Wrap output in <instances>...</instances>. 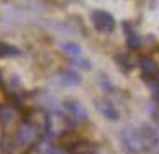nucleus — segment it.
<instances>
[{
  "instance_id": "nucleus-1",
  "label": "nucleus",
  "mask_w": 159,
  "mask_h": 154,
  "mask_svg": "<svg viewBox=\"0 0 159 154\" xmlns=\"http://www.w3.org/2000/svg\"><path fill=\"white\" fill-rule=\"evenodd\" d=\"M121 142L130 152H142L144 149V140H142L140 127H128L121 132Z\"/></svg>"
},
{
  "instance_id": "nucleus-2",
  "label": "nucleus",
  "mask_w": 159,
  "mask_h": 154,
  "mask_svg": "<svg viewBox=\"0 0 159 154\" xmlns=\"http://www.w3.org/2000/svg\"><path fill=\"white\" fill-rule=\"evenodd\" d=\"M16 139H17L21 147H31L38 139V128L31 120H24L21 123V127L16 132Z\"/></svg>"
},
{
  "instance_id": "nucleus-3",
  "label": "nucleus",
  "mask_w": 159,
  "mask_h": 154,
  "mask_svg": "<svg viewBox=\"0 0 159 154\" xmlns=\"http://www.w3.org/2000/svg\"><path fill=\"white\" fill-rule=\"evenodd\" d=\"M91 19H93V24L98 31H103V33H110V31L115 29V17L111 16L106 10H94L91 14Z\"/></svg>"
},
{
  "instance_id": "nucleus-4",
  "label": "nucleus",
  "mask_w": 159,
  "mask_h": 154,
  "mask_svg": "<svg viewBox=\"0 0 159 154\" xmlns=\"http://www.w3.org/2000/svg\"><path fill=\"white\" fill-rule=\"evenodd\" d=\"M63 106H65V111L69 113V116L74 120V122L82 123V122H86V120L89 118L87 110L84 108V105L80 101H77V99H67Z\"/></svg>"
},
{
  "instance_id": "nucleus-5",
  "label": "nucleus",
  "mask_w": 159,
  "mask_h": 154,
  "mask_svg": "<svg viewBox=\"0 0 159 154\" xmlns=\"http://www.w3.org/2000/svg\"><path fill=\"white\" fill-rule=\"evenodd\" d=\"M94 105H96L98 111H99L101 115L104 116V118L110 120V122H116V120L120 118V113H118V110L115 108L113 103H110L108 99L98 98V99H94Z\"/></svg>"
},
{
  "instance_id": "nucleus-6",
  "label": "nucleus",
  "mask_w": 159,
  "mask_h": 154,
  "mask_svg": "<svg viewBox=\"0 0 159 154\" xmlns=\"http://www.w3.org/2000/svg\"><path fill=\"white\" fill-rule=\"evenodd\" d=\"M140 133H142V140H144V149H152L159 144V133L154 127L151 125H142L140 127Z\"/></svg>"
},
{
  "instance_id": "nucleus-7",
  "label": "nucleus",
  "mask_w": 159,
  "mask_h": 154,
  "mask_svg": "<svg viewBox=\"0 0 159 154\" xmlns=\"http://www.w3.org/2000/svg\"><path fill=\"white\" fill-rule=\"evenodd\" d=\"M58 82L63 87H75V86L80 84V77L74 70H62L58 74Z\"/></svg>"
},
{
  "instance_id": "nucleus-8",
  "label": "nucleus",
  "mask_w": 159,
  "mask_h": 154,
  "mask_svg": "<svg viewBox=\"0 0 159 154\" xmlns=\"http://www.w3.org/2000/svg\"><path fill=\"white\" fill-rule=\"evenodd\" d=\"M16 116H17V113H16L14 106H9V105L0 106V125L2 127H9L11 123H14Z\"/></svg>"
},
{
  "instance_id": "nucleus-9",
  "label": "nucleus",
  "mask_w": 159,
  "mask_h": 154,
  "mask_svg": "<svg viewBox=\"0 0 159 154\" xmlns=\"http://www.w3.org/2000/svg\"><path fill=\"white\" fill-rule=\"evenodd\" d=\"M139 67L142 68V74H144L145 77H154V75H159L157 65L154 63V60H151V58H147V57H142L140 60H139Z\"/></svg>"
},
{
  "instance_id": "nucleus-10",
  "label": "nucleus",
  "mask_w": 159,
  "mask_h": 154,
  "mask_svg": "<svg viewBox=\"0 0 159 154\" xmlns=\"http://www.w3.org/2000/svg\"><path fill=\"white\" fill-rule=\"evenodd\" d=\"M125 33H127V44H128L130 50H137V48H140V38H139V34L135 33L128 24H125Z\"/></svg>"
},
{
  "instance_id": "nucleus-11",
  "label": "nucleus",
  "mask_w": 159,
  "mask_h": 154,
  "mask_svg": "<svg viewBox=\"0 0 159 154\" xmlns=\"http://www.w3.org/2000/svg\"><path fill=\"white\" fill-rule=\"evenodd\" d=\"M21 55V50L12 44H7V43H0V58L4 57H19Z\"/></svg>"
},
{
  "instance_id": "nucleus-12",
  "label": "nucleus",
  "mask_w": 159,
  "mask_h": 154,
  "mask_svg": "<svg viewBox=\"0 0 159 154\" xmlns=\"http://www.w3.org/2000/svg\"><path fill=\"white\" fill-rule=\"evenodd\" d=\"M62 50L65 51V53H69L70 57H80V55H82V50H80L79 44L70 43V41H67V43H62Z\"/></svg>"
},
{
  "instance_id": "nucleus-13",
  "label": "nucleus",
  "mask_w": 159,
  "mask_h": 154,
  "mask_svg": "<svg viewBox=\"0 0 159 154\" xmlns=\"http://www.w3.org/2000/svg\"><path fill=\"white\" fill-rule=\"evenodd\" d=\"M147 79V86L151 89V92L154 94V98H159V75H154V77H145Z\"/></svg>"
},
{
  "instance_id": "nucleus-14",
  "label": "nucleus",
  "mask_w": 159,
  "mask_h": 154,
  "mask_svg": "<svg viewBox=\"0 0 159 154\" xmlns=\"http://www.w3.org/2000/svg\"><path fill=\"white\" fill-rule=\"evenodd\" d=\"M48 154H65L63 152L62 149H58V147H52V149H50V152Z\"/></svg>"
}]
</instances>
